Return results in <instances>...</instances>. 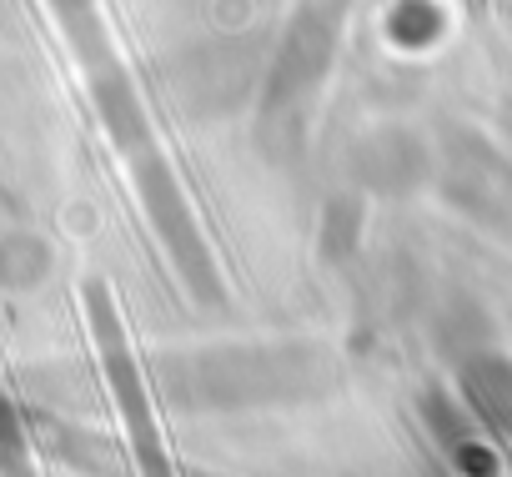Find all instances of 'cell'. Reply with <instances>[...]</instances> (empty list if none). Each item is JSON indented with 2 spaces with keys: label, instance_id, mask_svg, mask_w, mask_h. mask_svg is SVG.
<instances>
[{
  "label": "cell",
  "instance_id": "cell-6",
  "mask_svg": "<svg viewBox=\"0 0 512 477\" xmlns=\"http://www.w3.org/2000/svg\"><path fill=\"white\" fill-rule=\"evenodd\" d=\"M201 477H211V472H201Z\"/></svg>",
  "mask_w": 512,
  "mask_h": 477
},
{
  "label": "cell",
  "instance_id": "cell-1",
  "mask_svg": "<svg viewBox=\"0 0 512 477\" xmlns=\"http://www.w3.org/2000/svg\"><path fill=\"white\" fill-rule=\"evenodd\" d=\"M56 11H61V21L71 26L81 56L91 61L96 111H101V121H106L116 151H121L126 166H131L136 196H141V206H146V216H151V226H156V236H161V247H166V257H171V267H176V277H181V287H186L196 302H221V272H216V262H211V247H206V236H201V226H196V216H191V206H186V196H181V186H176L166 156H161L156 141H151V126H146V116H141V101H136L126 71H121L111 56H101L106 41H101V21H96V11H91V0H56Z\"/></svg>",
  "mask_w": 512,
  "mask_h": 477
},
{
  "label": "cell",
  "instance_id": "cell-3",
  "mask_svg": "<svg viewBox=\"0 0 512 477\" xmlns=\"http://www.w3.org/2000/svg\"><path fill=\"white\" fill-rule=\"evenodd\" d=\"M86 307H91V327H96V347H101V367H106V382L121 402V417H126V452L136 462L141 477H176L171 462H166V447H161V427L151 417V392L131 362V347H126V327H121V312L106 292V282H91L86 287Z\"/></svg>",
  "mask_w": 512,
  "mask_h": 477
},
{
  "label": "cell",
  "instance_id": "cell-2",
  "mask_svg": "<svg viewBox=\"0 0 512 477\" xmlns=\"http://www.w3.org/2000/svg\"><path fill=\"white\" fill-rule=\"evenodd\" d=\"M332 382V357L312 342H246L171 352L156 367V392L181 412H246L302 402Z\"/></svg>",
  "mask_w": 512,
  "mask_h": 477
},
{
  "label": "cell",
  "instance_id": "cell-4",
  "mask_svg": "<svg viewBox=\"0 0 512 477\" xmlns=\"http://www.w3.org/2000/svg\"><path fill=\"white\" fill-rule=\"evenodd\" d=\"M51 272V247L41 236H0V292H36Z\"/></svg>",
  "mask_w": 512,
  "mask_h": 477
},
{
  "label": "cell",
  "instance_id": "cell-5",
  "mask_svg": "<svg viewBox=\"0 0 512 477\" xmlns=\"http://www.w3.org/2000/svg\"><path fill=\"white\" fill-rule=\"evenodd\" d=\"M0 477H41L31 422L11 397H0Z\"/></svg>",
  "mask_w": 512,
  "mask_h": 477
}]
</instances>
